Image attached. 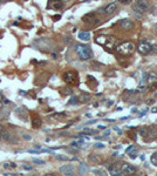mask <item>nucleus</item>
<instances>
[{
	"label": "nucleus",
	"mask_w": 157,
	"mask_h": 176,
	"mask_svg": "<svg viewBox=\"0 0 157 176\" xmlns=\"http://www.w3.org/2000/svg\"><path fill=\"white\" fill-rule=\"evenodd\" d=\"M75 52H76L79 59L82 61L90 60L91 56H93V52H91V49L87 45H81V44L76 45L75 46Z\"/></svg>",
	"instance_id": "nucleus-1"
},
{
	"label": "nucleus",
	"mask_w": 157,
	"mask_h": 176,
	"mask_svg": "<svg viewBox=\"0 0 157 176\" xmlns=\"http://www.w3.org/2000/svg\"><path fill=\"white\" fill-rule=\"evenodd\" d=\"M116 51L122 55H129L134 51V45L130 41H123L116 46Z\"/></svg>",
	"instance_id": "nucleus-2"
},
{
	"label": "nucleus",
	"mask_w": 157,
	"mask_h": 176,
	"mask_svg": "<svg viewBox=\"0 0 157 176\" xmlns=\"http://www.w3.org/2000/svg\"><path fill=\"white\" fill-rule=\"evenodd\" d=\"M137 49L141 54H149V53H151L152 51H155V49L157 51V47H152L148 41H141L140 44H138Z\"/></svg>",
	"instance_id": "nucleus-3"
},
{
	"label": "nucleus",
	"mask_w": 157,
	"mask_h": 176,
	"mask_svg": "<svg viewBox=\"0 0 157 176\" xmlns=\"http://www.w3.org/2000/svg\"><path fill=\"white\" fill-rule=\"evenodd\" d=\"M120 28H122L123 31H130L134 28V21L130 19H122L117 22Z\"/></svg>",
	"instance_id": "nucleus-4"
},
{
	"label": "nucleus",
	"mask_w": 157,
	"mask_h": 176,
	"mask_svg": "<svg viewBox=\"0 0 157 176\" xmlns=\"http://www.w3.org/2000/svg\"><path fill=\"white\" fill-rule=\"evenodd\" d=\"M134 6L137 7V8H140L141 11L144 13V12L149 11L150 8V4L148 0H134Z\"/></svg>",
	"instance_id": "nucleus-5"
},
{
	"label": "nucleus",
	"mask_w": 157,
	"mask_h": 176,
	"mask_svg": "<svg viewBox=\"0 0 157 176\" xmlns=\"http://www.w3.org/2000/svg\"><path fill=\"white\" fill-rule=\"evenodd\" d=\"M82 20L87 23H91V25H96V23H100V19L96 18L95 13H87L86 15L82 16Z\"/></svg>",
	"instance_id": "nucleus-6"
},
{
	"label": "nucleus",
	"mask_w": 157,
	"mask_h": 176,
	"mask_svg": "<svg viewBox=\"0 0 157 176\" xmlns=\"http://www.w3.org/2000/svg\"><path fill=\"white\" fill-rule=\"evenodd\" d=\"M63 80L67 83H70V84L75 83V81H76V73L74 70H68V72H66L63 74Z\"/></svg>",
	"instance_id": "nucleus-7"
},
{
	"label": "nucleus",
	"mask_w": 157,
	"mask_h": 176,
	"mask_svg": "<svg viewBox=\"0 0 157 176\" xmlns=\"http://www.w3.org/2000/svg\"><path fill=\"white\" fill-rule=\"evenodd\" d=\"M136 171V167L131 166V164H123L121 167V176L122 175H131Z\"/></svg>",
	"instance_id": "nucleus-8"
},
{
	"label": "nucleus",
	"mask_w": 157,
	"mask_h": 176,
	"mask_svg": "<svg viewBox=\"0 0 157 176\" xmlns=\"http://www.w3.org/2000/svg\"><path fill=\"white\" fill-rule=\"evenodd\" d=\"M60 173L68 176H73L74 175V166L73 164H66V166L60 167Z\"/></svg>",
	"instance_id": "nucleus-9"
},
{
	"label": "nucleus",
	"mask_w": 157,
	"mask_h": 176,
	"mask_svg": "<svg viewBox=\"0 0 157 176\" xmlns=\"http://www.w3.org/2000/svg\"><path fill=\"white\" fill-rule=\"evenodd\" d=\"M116 9H117V2L114 1V2H110L109 5H107L105 8L103 9V12H104L105 15H110V14H112Z\"/></svg>",
	"instance_id": "nucleus-10"
},
{
	"label": "nucleus",
	"mask_w": 157,
	"mask_h": 176,
	"mask_svg": "<svg viewBox=\"0 0 157 176\" xmlns=\"http://www.w3.org/2000/svg\"><path fill=\"white\" fill-rule=\"evenodd\" d=\"M108 170L111 175H117V176H121V166L118 163H115L111 164L110 167H108Z\"/></svg>",
	"instance_id": "nucleus-11"
},
{
	"label": "nucleus",
	"mask_w": 157,
	"mask_h": 176,
	"mask_svg": "<svg viewBox=\"0 0 157 176\" xmlns=\"http://www.w3.org/2000/svg\"><path fill=\"white\" fill-rule=\"evenodd\" d=\"M0 137H1L4 141H7V142H11V143H16V142H18V141H16V138H13V136L8 135L7 133H4V131L0 134Z\"/></svg>",
	"instance_id": "nucleus-12"
},
{
	"label": "nucleus",
	"mask_w": 157,
	"mask_h": 176,
	"mask_svg": "<svg viewBox=\"0 0 157 176\" xmlns=\"http://www.w3.org/2000/svg\"><path fill=\"white\" fill-rule=\"evenodd\" d=\"M77 38H79L80 40H83V41H89L91 35L89 32H80L79 34H77Z\"/></svg>",
	"instance_id": "nucleus-13"
},
{
	"label": "nucleus",
	"mask_w": 157,
	"mask_h": 176,
	"mask_svg": "<svg viewBox=\"0 0 157 176\" xmlns=\"http://www.w3.org/2000/svg\"><path fill=\"white\" fill-rule=\"evenodd\" d=\"M41 119H40L39 116H35L34 119L32 120V126H33V128H39L40 126H41Z\"/></svg>",
	"instance_id": "nucleus-14"
},
{
	"label": "nucleus",
	"mask_w": 157,
	"mask_h": 176,
	"mask_svg": "<svg viewBox=\"0 0 157 176\" xmlns=\"http://www.w3.org/2000/svg\"><path fill=\"white\" fill-rule=\"evenodd\" d=\"M147 80L149 82H155L157 80V74L156 73H154V72H149L148 73V75H147Z\"/></svg>",
	"instance_id": "nucleus-15"
},
{
	"label": "nucleus",
	"mask_w": 157,
	"mask_h": 176,
	"mask_svg": "<svg viewBox=\"0 0 157 176\" xmlns=\"http://www.w3.org/2000/svg\"><path fill=\"white\" fill-rule=\"evenodd\" d=\"M79 173L81 175H84V174L88 173V166L86 163H81L80 164V169H79Z\"/></svg>",
	"instance_id": "nucleus-16"
},
{
	"label": "nucleus",
	"mask_w": 157,
	"mask_h": 176,
	"mask_svg": "<svg viewBox=\"0 0 157 176\" xmlns=\"http://www.w3.org/2000/svg\"><path fill=\"white\" fill-rule=\"evenodd\" d=\"M52 7H53L54 9H61L63 7V1L58 0V1H55V2H53V4H52Z\"/></svg>",
	"instance_id": "nucleus-17"
},
{
	"label": "nucleus",
	"mask_w": 157,
	"mask_h": 176,
	"mask_svg": "<svg viewBox=\"0 0 157 176\" xmlns=\"http://www.w3.org/2000/svg\"><path fill=\"white\" fill-rule=\"evenodd\" d=\"M89 100H90V96H89L88 94H82L81 98H80V101H81V102H88Z\"/></svg>",
	"instance_id": "nucleus-18"
},
{
	"label": "nucleus",
	"mask_w": 157,
	"mask_h": 176,
	"mask_svg": "<svg viewBox=\"0 0 157 176\" xmlns=\"http://www.w3.org/2000/svg\"><path fill=\"white\" fill-rule=\"evenodd\" d=\"M77 103H79V99H77L76 96L70 98V100L68 101V105H77Z\"/></svg>",
	"instance_id": "nucleus-19"
},
{
	"label": "nucleus",
	"mask_w": 157,
	"mask_h": 176,
	"mask_svg": "<svg viewBox=\"0 0 157 176\" xmlns=\"http://www.w3.org/2000/svg\"><path fill=\"white\" fill-rule=\"evenodd\" d=\"M65 116H66L65 113H55L51 117H53V119H61V117H65Z\"/></svg>",
	"instance_id": "nucleus-20"
},
{
	"label": "nucleus",
	"mask_w": 157,
	"mask_h": 176,
	"mask_svg": "<svg viewBox=\"0 0 157 176\" xmlns=\"http://www.w3.org/2000/svg\"><path fill=\"white\" fill-rule=\"evenodd\" d=\"M151 162L155 164V166H157V153L152 154V156H151Z\"/></svg>",
	"instance_id": "nucleus-21"
},
{
	"label": "nucleus",
	"mask_w": 157,
	"mask_h": 176,
	"mask_svg": "<svg viewBox=\"0 0 157 176\" xmlns=\"http://www.w3.org/2000/svg\"><path fill=\"white\" fill-rule=\"evenodd\" d=\"M55 157L58 160H61V161H68V157H66V156H63V155H55Z\"/></svg>",
	"instance_id": "nucleus-22"
},
{
	"label": "nucleus",
	"mask_w": 157,
	"mask_h": 176,
	"mask_svg": "<svg viewBox=\"0 0 157 176\" xmlns=\"http://www.w3.org/2000/svg\"><path fill=\"white\" fill-rule=\"evenodd\" d=\"M33 163H35V164H45V161H43V160L33 159Z\"/></svg>",
	"instance_id": "nucleus-23"
},
{
	"label": "nucleus",
	"mask_w": 157,
	"mask_h": 176,
	"mask_svg": "<svg viewBox=\"0 0 157 176\" xmlns=\"http://www.w3.org/2000/svg\"><path fill=\"white\" fill-rule=\"evenodd\" d=\"M94 174H98V175H105V173L103 170H100V169H94L93 170Z\"/></svg>",
	"instance_id": "nucleus-24"
},
{
	"label": "nucleus",
	"mask_w": 157,
	"mask_h": 176,
	"mask_svg": "<svg viewBox=\"0 0 157 176\" xmlns=\"http://www.w3.org/2000/svg\"><path fill=\"white\" fill-rule=\"evenodd\" d=\"M23 140H26V141H30L32 140V136L30 135H27V134H23Z\"/></svg>",
	"instance_id": "nucleus-25"
},
{
	"label": "nucleus",
	"mask_w": 157,
	"mask_h": 176,
	"mask_svg": "<svg viewBox=\"0 0 157 176\" xmlns=\"http://www.w3.org/2000/svg\"><path fill=\"white\" fill-rule=\"evenodd\" d=\"M33 62L36 63V65H46L47 61H36V60H33Z\"/></svg>",
	"instance_id": "nucleus-26"
},
{
	"label": "nucleus",
	"mask_w": 157,
	"mask_h": 176,
	"mask_svg": "<svg viewBox=\"0 0 157 176\" xmlns=\"http://www.w3.org/2000/svg\"><path fill=\"white\" fill-rule=\"evenodd\" d=\"M134 149H135V147H134V145H130L129 148H127V149H125V153H127V154H129V153L133 151Z\"/></svg>",
	"instance_id": "nucleus-27"
},
{
	"label": "nucleus",
	"mask_w": 157,
	"mask_h": 176,
	"mask_svg": "<svg viewBox=\"0 0 157 176\" xmlns=\"http://www.w3.org/2000/svg\"><path fill=\"white\" fill-rule=\"evenodd\" d=\"M28 153H32V154H40V153H42V151H41V150H39V149H37V150L29 149V150H28Z\"/></svg>",
	"instance_id": "nucleus-28"
},
{
	"label": "nucleus",
	"mask_w": 157,
	"mask_h": 176,
	"mask_svg": "<svg viewBox=\"0 0 157 176\" xmlns=\"http://www.w3.org/2000/svg\"><path fill=\"white\" fill-rule=\"evenodd\" d=\"M129 155H130V157H131V159H135V157H136V155H137V150H136L135 149V151H134V153H129Z\"/></svg>",
	"instance_id": "nucleus-29"
},
{
	"label": "nucleus",
	"mask_w": 157,
	"mask_h": 176,
	"mask_svg": "<svg viewBox=\"0 0 157 176\" xmlns=\"http://www.w3.org/2000/svg\"><path fill=\"white\" fill-rule=\"evenodd\" d=\"M121 4H123V5H128V4H130L131 2V0H118Z\"/></svg>",
	"instance_id": "nucleus-30"
},
{
	"label": "nucleus",
	"mask_w": 157,
	"mask_h": 176,
	"mask_svg": "<svg viewBox=\"0 0 157 176\" xmlns=\"http://www.w3.org/2000/svg\"><path fill=\"white\" fill-rule=\"evenodd\" d=\"M22 168L23 169H25V170H32V167H30V166H27V164H22Z\"/></svg>",
	"instance_id": "nucleus-31"
},
{
	"label": "nucleus",
	"mask_w": 157,
	"mask_h": 176,
	"mask_svg": "<svg viewBox=\"0 0 157 176\" xmlns=\"http://www.w3.org/2000/svg\"><path fill=\"white\" fill-rule=\"evenodd\" d=\"M95 147L98 148V149H102V148H104V144H103V143H96Z\"/></svg>",
	"instance_id": "nucleus-32"
},
{
	"label": "nucleus",
	"mask_w": 157,
	"mask_h": 176,
	"mask_svg": "<svg viewBox=\"0 0 157 176\" xmlns=\"http://www.w3.org/2000/svg\"><path fill=\"white\" fill-rule=\"evenodd\" d=\"M90 160H93L94 162H100V159H98V157H94V155L90 156Z\"/></svg>",
	"instance_id": "nucleus-33"
},
{
	"label": "nucleus",
	"mask_w": 157,
	"mask_h": 176,
	"mask_svg": "<svg viewBox=\"0 0 157 176\" xmlns=\"http://www.w3.org/2000/svg\"><path fill=\"white\" fill-rule=\"evenodd\" d=\"M4 168L5 169H11V163H4Z\"/></svg>",
	"instance_id": "nucleus-34"
},
{
	"label": "nucleus",
	"mask_w": 157,
	"mask_h": 176,
	"mask_svg": "<svg viewBox=\"0 0 157 176\" xmlns=\"http://www.w3.org/2000/svg\"><path fill=\"white\" fill-rule=\"evenodd\" d=\"M154 102H155V100H154V99H149V100L147 101V103H148V105H152Z\"/></svg>",
	"instance_id": "nucleus-35"
},
{
	"label": "nucleus",
	"mask_w": 157,
	"mask_h": 176,
	"mask_svg": "<svg viewBox=\"0 0 157 176\" xmlns=\"http://www.w3.org/2000/svg\"><path fill=\"white\" fill-rule=\"evenodd\" d=\"M65 41L67 42L68 45H69V42H72V39H70V38H68V37H67V38H65Z\"/></svg>",
	"instance_id": "nucleus-36"
},
{
	"label": "nucleus",
	"mask_w": 157,
	"mask_h": 176,
	"mask_svg": "<svg viewBox=\"0 0 157 176\" xmlns=\"http://www.w3.org/2000/svg\"><path fill=\"white\" fill-rule=\"evenodd\" d=\"M150 89H157V83H152L151 84V87H150Z\"/></svg>",
	"instance_id": "nucleus-37"
},
{
	"label": "nucleus",
	"mask_w": 157,
	"mask_h": 176,
	"mask_svg": "<svg viewBox=\"0 0 157 176\" xmlns=\"http://www.w3.org/2000/svg\"><path fill=\"white\" fill-rule=\"evenodd\" d=\"M151 112L152 113H157V106H156V107H152L151 108Z\"/></svg>",
	"instance_id": "nucleus-38"
},
{
	"label": "nucleus",
	"mask_w": 157,
	"mask_h": 176,
	"mask_svg": "<svg viewBox=\"0 0 157 176\" xmlns=\"http://www.w3.org/2000/svg\"><path fill=\"white\" fill-rule=\"evenodd\" d=\"M19 94H20V95H26V92H23V90H19Z\"/></svg>",
	"instance_id": "nucleus-39"
},
{
	"label": "nucleus",
	"mask_w": 157,
	"mask_h": 176,
	"mask_svg": "<svg viewBox=\"0 0 157 176\" xmlns=\"http://www.w3.org/2000/svg\"><path fill=\"white\" fill-rule=\"evenodd\" d=\"M11 167L14 169V168H16V164H15V163H13V162H11Z\"/></svg>",
	"instance_id": "nucleus-40"
},
{
	"label": "nucleus",
	"mask_w": 157,
	"mask_h": 176,
	"mask_svg": "<svg viewBox=\"0 0 157 176\" xmlns=\"http://www.w3.org/2000/svg\"><path fill=\"white\" fill-rule=\"evenodd\" d=\"M94 138H95V140H102V136H96V137H94Z\"/></svg>",
	"instance_id": "nucleus-41"
},
{
	"label": "nucleus",
	"mask_w": 157,
	"mask_h": 176,
	"mask_svg": "<svg viewBox=\"0 0 157 176\" xmlns=\"http://www.w3.org/2000/svg\"><path fill=\"white\" fill-rule=\"evenodd\" d=\"M2 106H4V102H2V100H1V99H0V109H1V108H2Z\"/></svg>",
	"instance_id": "nucleus-42"
},
{
	"label": "nucleus",
	"mask_w": 157,
	"mask_h": 176,
	"mask_svg": "<svg viewBox=\"0 0 157 176\" xmlns=\"http://www.w3.org/2000/svg\"><path fill=\"white\" fill-rule=\"evenodd\" d=\"M97 128H98V129H104L105 127H104V126H97Z\"/></svg>",
	"instance_id": "nucleus-43"
},
{
	"label": "nucleus",
	"mask_w": 157,
	"mask_h": 176,
	"mask_svg": "<svg viewBox=\"0 0 157 176\" xmlns=\"http://www.w3.org/2000/svg\"><path fill=\"white\" fill-rule=\"evenodd\" d=\"M141 160H142V161H144V160H145V156H144V155H142V156H141Z\"/></svg>",
	"instance_id": "nucleus-44"
},
{
	"label": "nucleus",
	"mask_w": 157,
	"mask_h": 176,
	"mask_svg": "<svg viewBox=\"0 0 157 176\" xmlns=\"http://www.w3.org/2000/svg\"><path fill=\"white\" fill-rule=\"evenodd\" d=\"M1 133H2V126L0 124V134H1Z\"/></svg>",
	"instance_id": "nucleus-45"
},
{
	"label": "nucleus",
	"mask_w": 157,
	"mask_h": 176,
	"mask_svg": "<svg viewBox=\"0 0 157 176\" xmlns=\"http://www.w3.org/2000/svg\"><path fill=\"white\" fill-rule=\"evenodd\" d=\"M5 1V0H0V4H2V2H4Z\"/></svg>",
	"instance_id": "nucleus-46"
},
{
	"label": "nucleus",
	"mask_w": 157,
	"mask_h": 176,
	"mask_svg": "<svg viewBox=\"0 0 157 176\" xmlns=\"http://www.w3.org/2000/svg\"><path fill=\"white\" fill-rule=\"evenodd\" d=\"M61 1H67V0H61Z\"/></svg>",
	"instance_id": "nucleus-47"
}]
</instances>
